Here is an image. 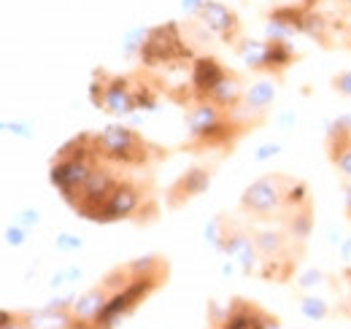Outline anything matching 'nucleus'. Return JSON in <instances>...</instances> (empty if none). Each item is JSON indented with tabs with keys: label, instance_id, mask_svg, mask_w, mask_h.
Masks as SVG:
<instances>
[{
	"label": "nucleus",
	"instance_id": "1",
	"mask_svg": "<svg viewBox=\"0 0 351 329\" xmlns=\"http://www.w3.org/2000/svg\"><path fill=\"white\" fill-rule=\"evenodd\" d=\"M241 213L254 224H276L306 241L313 230L316 206L306 181L273 170L243 189Z\"/></svg>",
	"mask_w": 351,
	"mask_h": 329
},
{
	"label": "nucleus",
	"instance_id": "2",
	"mask_svg": "<svg viewBox=\"0 0 351 329\" xmlns=\"http://www.w3.org/2000/svg\"><path fill=\"white\" fill-rule=\"evenodd\" d=\"M95 146L100 157L119 164L125 170H152L171 157V149L143 138L138 130L128 124H108L95 132Z\"/></svg>",
	"mask_w": 351,
	"mask_h": 329
},
{
	"label": "nucleus",
	"instance_id": "3",
	"mask_svg": "<svg viewBox=\"0 0 351 329\" xmlns=\"http://www.w3.org/2000/svg\"><path fill=\"white\" fill-rule=\"evenodd\" d=\"M249 227H252L254 243L260 248V256H263V276L260 278L270 281V284L292 281L295 270H298V265L306 254V241L292 235L284 227H276V224L249 221Z\"/></svg>",
	"mask_w": 351,
	"mask_h": 329
},
{
	"label": "nucleus",
	"instance_id": "4",
	"mask_svg": "<svg viewBox=\"0 0 351 329\" xmlns=\"http://www.w3.org/2000/svg\"><path fill=\"white\" fill-rule=\"evenodd\" d=\"M157 219H160V200H157L154 175L149 170H141L138 175L128 173L108 203L106 221H132L146 227Z\"/></svg>",
	"mask_w": 351,
	"mask_h": 329
},
{
	"label": "nucleus",
	"instance_id": "5",
	"mask_svg": "<svg viewBox=\"0 0 351 329\" xmlns=\"http://www.w3.org/2000/svg\"><path fill=\"white\" fill-rule=\"evenodd\" d=\"M100 160V151L95 146V132H84L73 141H68L57 157L51 160V184L60 189L62 200L73 197L82 184L87 181V175L92 173V167Z\"/></svg>",
	"mask_w": 351,
	"mask_h": 329
},
{
	"label": "nucleus",
	"instance_id": "6",
	"mask_svg": "<svg viewBox=\"0 0 351 329\" xmlns=\"http://www.w3.org/2000/svg\"><path fill=\"white\" fill-rule=\"evenodd\" d=\"M130 170L119 167V164L108 162L106 157H100L97 164L92 167V173L87 175V181L82 184V189L68 197L65 203L73 208L82 219H89V221H106V210H108V203L117 192V186L122 184V178L128 175Z\"/></svg>",
	"mask_w": 351,
	"mask_h": 329
},
{
	"label": "nucleus",
	"instance_id": "7",
	"mask_svg": "<svg viewBox=\"0 0 351 329\" xmlns=\"http://www.w3.org/2000/svg\"><path fill=\"white\" fill-rule=\"evenodd\" d=\"M89 97L100 111H106L111 117H128L138 108L132 73L117 76V73L95 71V82H92V89H89Z\"/></svg>",
	"mask_w": 351,
	"mask_h": 329
},
{
	"label": "nucleus",
	"instance_id": "8",
	"mask_svg": "<svg viewBox=\"0 0 351 329\" xmlns=\"http://www.w3.org/2000/svg\"><path fill=\"white\" fill-rule=\"evenodd\" d=\"M192 51L186 49L184 38L178 36L176 25H162L154 27L143 36L141 43V60L146 68H157V65H173L178 60H189Z\"/></svg>",
	"mask_w": 351,
	"mask_h": 329
},
{
	"label": "nucleus",
	"instance_id": "9",
	"mask_svg": "<svg viewBox=\"0 0 351 329\" xmlns=\"http://www.w3.org/2000/svg\"><path fill=\"white\" fill-rule=\"evenodd\" d=\"M3 329H76L79 319L73 313V302L62 305H46L38 310H16V313H3Z\"/></svg>",
	"mask_w": 351,
	"mask_h": 329
},
{
	"label": "nucleus",
	"instance_id": "10",
	"mask_svg": "<svg viewBox=\"0 0 351 329\" xmlns=\"http://www.w3.org/2000/svg\"><path fill=\"white\" fill-rule=\"evenodd\" d=\"M211 184H214V167L211 164L186 167L181 175H176L173 184L165 189V208L168 210H181L192 200H197L200 195H206L211 189Z\"/></svg>",
	"mask_w": 351,
	"mask_h": 329
},
{
	"label": "nucleus",
	"instance_id": "11",
	"mask_svg": "<svg viewBox=\"0 0 351 329\" xmlns=\"http://www.w3.org/2000/svg\"><path fill=\"white\" fill-rule=\"evenodd\" d=\"M195 22H200L211 36H217L227 46H235V43L243 38V22H241V16L230 5H224L221 0H206V5L200 8V14L195 16Z\"/></svg>",
	"mask_w": 351,
	"mask_h": 329
},
{
	"label": "nucleus",
	"instance_id": "12",
	"mask_svg": "<svg viewBox=\"0 0 351 329\" xmlns=\"http://www.w3.org/2000/svg\"><path fill=\"white\" fill-rule=\"evenodd\" d=\"M224 254L230 259H235L246 276H263V256H260V248L254 243L249 224H241V221L235 224V230L224 246Z\"/></svg>",
	"mask_w": 351,
	"mask_h": 329
},
{
	"label": "nucleus",
	"instance_id": "13",
	"mask_svg": "<svg viewBox=\"0 0 351 329\" xmlns=\"http://www.w3.org/2000/svg\"><path fill=\"white\" fill-rule=\"evenodd\" d=\"M276 103V79H260L252 86H246V95H243V103L238 108V117L249 127H257L267 119L270 108Z\"/></svg>",
	"mask_w": 351,
	"mask_h": 329
},
{
	"label": "nucleus",
	"instance_id": "14",
	"mask_svg": "<svg viewBox=\"0 0 351 329\" xmlns=\"http://www.w3.org/2000/svg\"><path fill=\"white\" fill-rule=\"evenodd\" d=\"M327 160L341 170V178L351 181V119H338L327 130L324 138Z\"/></svg>",
	"mask_w": 351,
	"mask_h": 329
},
{
	"label": "nucleus",
	"instance_id": "15",
	"mask_svg": "<svg viewBox=\"0 0 351 329\" xmlns=\"http://www.w3.org/2000/svg\"><path fill=\"white\" fill-rule=\"evenodd\" d=\"M227 117H232L230 111L219 108L217 103H211L208 97L195 100L192 106L184 108V124H186V138H197L203 132H208L211 127H217L219 122H224Z\"/></svg>",
	"mask_w": 351,
	"mask_h": 329
},
{
	"label": "nucleus",
	"instance_id": "16",
	"mask_svg": "<svg viewBox=\"0 0 351 329\" xmlns=\"http://www.w3.org/2000/svg\"><path fill=\"white\" fill-rule=\"evenodd\" d=\"M224 73H227V68L221 65L217 57H211V54L195 57L192 60V79H189V84H192L197 100L208 97V92L224 79Z\"/></svg>",
	"mask_w": 351,
	"mask_h": 329
},
{
	"label": "nucleus",
	"instance_id": "17",
	"mask_svg": "<svg viewBox=\"0 0 351 329\" xmlns=\"http://www.w3.org/2000/svg\"><path fill=\"white\" fill-rule=\"evenodd\" d=\"M243 95H246V82L238 71H227L224 79H221L211 92H208V100L217 103L219 108L230 111V114H238L241 103H243Z\"/></svg>",
	"mask_w": 351,
	"mask_h": 329
},
{
	"label": "nucleus",
	"instance_id": "18",
	"mask_svg": "<svg viewBox=\"0 0 351 329\" xmlns=\"http://www.w3.org/2000/svg\"><path fill=\"white\" fill-rule=\"evenodd\" d=\"M298 60V51L287 43V38H267L265 41V62H263V73L278 79L284 76V71Z\"/></svg>",
	"mask_w": 351,
	"mask_h": 329
},
{
	"label": "nucleus",
	"instance_id": "19",
	"mask_svg": "<svg viewBox=\"0 0 351 329\" xmlns=\"http://www.w3.org/2000/svg\"><path fill=\"white\" fill-rule=\"evenodd\" d=\"M300 313L311 321H322L330 316V302L316 294H306V297H300Z\"/></svg>",
	"mask_w": 351,
	"mask_h": 329
},
{
	"label": "nucleus",
	"instance_id": "20",
	"mask_svg": "<svg viewBox=\"0 0 351 329\" xmlns=\"http://www.w3.org/2000/svg\"><path fill=\"white\" fill-rule=\"evenodd\" d=\"M330 86H332L335 95L351 97V71H338V73L330 79Z\"/></svg>",
	"mask_w": 351,
	"mask_h": 329
},
{
	"label": "nucleus",
	"instance_id": "21",
	"mask_svg": "<svg viewBox=\"0 0 351 329\" xmlns=\"http://www.w3.org/2000/svg\"><path fill=\"white\" fill-rule=\"evenodd\" d=\"M343 287H346V294H343V302H341V313L351 319V267L343 270Z\"/></svg>",
	"mask_w": 351,
	"mask_h": 329
},
{
	"label": "nucleus",
	"instance_id": "22",
	"mask_svg": "<svg viewBox=\"0 0 351 329\" xmlns=\"http://www.w3.org/2000/svg\"><path fill=\"white\" fill-rule=\"evenodd\" d=\"M341 189H343V208H346V216L351 221V181L349 178H341Z\"/></svg>",
	"mask_w": 351,
	"mask_h": 329
},
{
	"label": "nucleus",
	"instance_id": "23",
	"mask_svg": "<svg viewBox=\"0 0 351 329\" xmlns=\"http://www.w3.org/2000/svg\"><path fill=\"white\" fill-rule=\"evenodd\" d=\"M5 241H8L11 246H19V243L25 241V230H22V227H14V230H5Z\"/></svg>",
	"mask_w": 351,
	"mask_h": 329
},
{
	"label": "nucleus",
	"instance_id": "24",
	"mask_svg": "<svg viewBox=\"0 0 351 329\" xmlns=\"http://www.w3.org/2000/svg\"><path fill=\"white\" fill-rule=\"evenodd\" d=\"M57 246L71 251V248H82V241H76L73 235H60V238H57Z\"/></svg>",
	"mask_w": 351,
	"mask_h": 329
},
{
	"label": "nucleus",
	"instance_id": "25",
	"mask_svg": "<svg viewBox=\"0 0 351 329\" xmlns=\"http://www.w3.org/2000/svg\"><path fill=\"white\" fill-rule=\"evenodd\" d=\"M181 5H184V11H186L189 16H197V14H200V8L206 5V0H184Z\"/></svg>",
	"mask_w": 351,
	"mask_h": 329
},
{
	"label": "nucleus",
	"instance_id": "26",
	"mask_svg": "<svg viewBox=\"0 0 351 329\" xmlns=\"http://www.w3.org/2000/svg\"><path fill=\"white\" fill-rule=\"evenodd\" d=\"M343 43L351 49V22H346V25H343Z\"/></svg>",
	"mask_w": 351,
	"mask_h": 329
},
{
	"label": "nucleus",
	"instance_id": "27",
	"mask_svg": "<svg viewBox=\"0 0 351 329\" xmlns=\"http://www.w3.org/2000/svg\"><path fill=\"white\" fill-rule=\"evenodd\" d=\"M341 5H343V8H351V0H341Z\"/></svg>",
	"mask_w": 351,
	"mask_h": 329
}]
</instances>
